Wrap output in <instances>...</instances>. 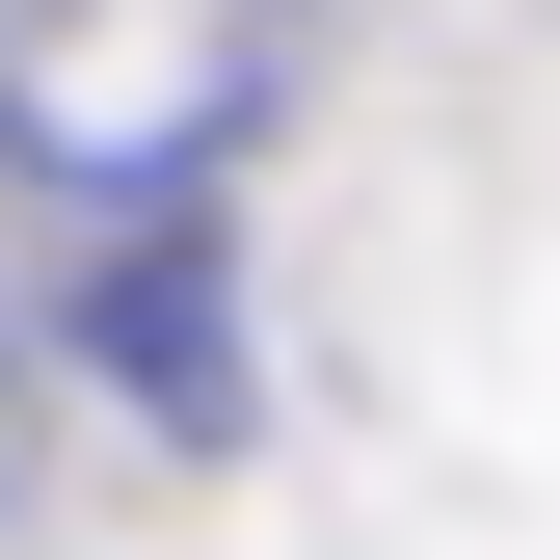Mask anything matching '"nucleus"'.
<instances>
[{
    "instance_id": "1",
    "label": "nucleus",
    "mask_w": 560,
    "mask_h": 560,
    "mask_svg": "<svg viewBox=\"0 0 560 560\" xmlns=\"http://www.w3.org/2000/svg\"><path fill=\"white\" fill-rule=\"evenodd\" d=\"M107 374L161 400V428H241V320H214V241H133V267H107Z\"/></svg>"
},
{
    "instance_id": "2",
    "label": "nucleus",
    "mask_w": 560,
    "mask_h": 560,
    "mask_svg": "<svg viewBox=\"0 0 560 560\" xmlns=\"http://www.w3.org/2000/svg\"><path fill=\"white\" fill-rule=\"evenodd\" d=\"M0 454H27V400H0Z\"/></svg>"
}]
</instances>
